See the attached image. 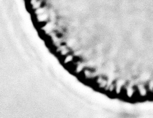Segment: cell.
Segmentation results:
<instances>
[{"label": "cell", "instance_id": "1", "mask_svg": "<svg viewBox=\"0 0 153 118\" xmlns=\"http://www.w3.org/2000/svg\"><path fill=\"white\" fill-rule=\"evenodd\" d=\"M62 63L65 65H68L70 63H71L74 61V56L73 55L72 53H70L68 55L66 56L65 57H62Z\"/></svg>", "mask_w": 153, "mask_h": 118}, {"label": "cell", "instance_id": "2", "mask_svg": "<svg viewBox=\"0 0 153 118\" xmlns=\"http://www.w3.org/2000/svg\"><path fill=\"white\" fill-rule=\"evenodd\" d=\"M137 89L139 91V95L141 96H145L147 95V89L143 85V84H140L137 86Z\"/></svg>", "mask_w": 153, "mask_h": 118}]
</instances>
